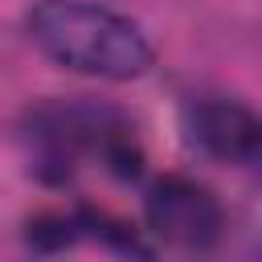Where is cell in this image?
I'll return each instance as SVG.
<instances>
[{"instance_id":"1","label":"cell","mask_w":262,"mask_h":262,"mask_svg":"<svg viewBox=\"0 0 262 262\" xmlns=\"http://www.w3.org/2000/svg\"><path fill=\"white\" fill-rule=\"evenodd\" d=\"M29 37L57 66L106 82L143 78L156 61L147 33L94 0H37L29 8Z\"/></svg>"},{"instance_id":"3","label":"cell","mask_w":262,"mask_h":262,"mask_svg":"<svg viewBox=\"0 0 262 262\" xmlns=\"http://www.w3.org/2000/svg\"><path fill=\"white\" fill-rule=\"evenodd\" d=\"M143 217H147V229L164 246H176V250H209L221 237V225H225L221 201L205 184L176 176V172L160 176L147 188Z\"/></svg>"},{"instance_id":"4","label":"cell","mask_w":262,"mask_h":262,"mask_svg":"<svg viewBox=\"0 0 262 262\" xmlns=\"http://www.w3.org/2000/svg\"><path fill=\"white\" fill-rule=\"evenodd\" d=\"M180 131L184 143L209 160L221 164H254L262 147V123L258 115L225 94H201L180 106Z\"/></svg>"},{"instance_id":"2","label":"cell","mask_w":262,"mask_h":262,"mask_svg":"<svg viewBox=\"0 0 262 262\" xmlns=\"http://www.w3.org/2000/svg\"><path fill=\"white\" fill-rule=\"evenodd\" d=\"M25 135L33 143V168L49 180H66L86 156L123 180L139 176L143 164L127 115L90 98H53L33 106L25 119Z\"/></svg>"}]
</instances>
